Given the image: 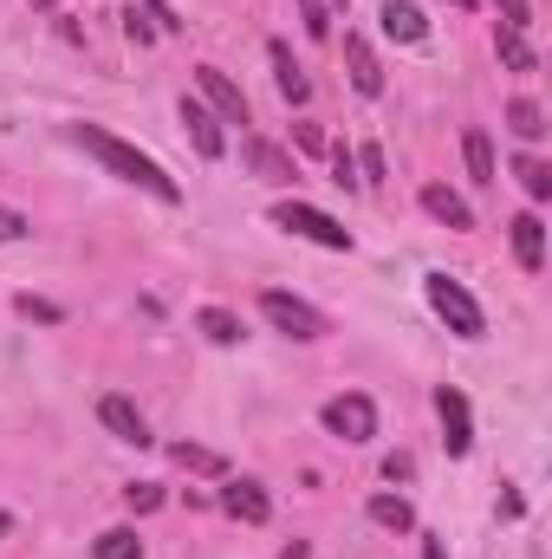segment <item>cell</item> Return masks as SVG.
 Instances as JSON below:
<instances>
[{
  "mask_svg": "<svg viewBox=\"0 0 552 559\" xmlns=\"http://www.w3.org/2000/svg\"><path fill=\"white\" fill-rule=\"evenodd\" d=\"M182 124H189V143H195V156H221L228 150V138H221V118L208 111V105H195V98H182Z\"/></svg>",
  "mask_w": 552,
  "mask_h": 559,
  "instance_id": "9",
  "label": "cell"
},
{
  "mask_svg": "<svg viewBox=\"0 0 552 559\" xmlns=\"http://www.w3.org/2000/svg\"><path fill=\"white\" fill-rule=\"evenodd\" d=\"M261 312H267V325H274V332L299 338V345L325 338V312H312V306H305V299H292V293H261Z\"/></svg>",
  "mask_w": 552,
  "mask_h": 559,
  "instance_id": "4",
  "label": "cell"
},
{
  "mask_svg": "<svg viewBox=\"0 0 552 559\" xmlns=\"http://www.w3.org/2000/svg\"><path fill=\"white\" fill-rule=\"evenodd\" d=\"M325 150H332V169H338L332 182H338V189H358V156H351L345 143H325Z\"/></svg>",
  "mask_w": 552,
  "mask_h": 559,
  "instance_id": "26",
  "label": "cell"
},
{
  "mask_svg": "<svg viewBox=\"0 0 552 559\" xmlns=\"http://www.w3.org/2000/svg\"><path fill=\"white\" fill-rule=\"evenodd\" d=\"M514 176H520V189H527L533 202H547L552 195V169L540 163V156H514Z\"/></svg>",
  "mask_w": 552,
  "mask_h": 559,
  "instance_id": "24",
  "label": "cell"
},
{
  "mask_svg": "<svg viewBox=\"0 0 552 559\" xmlns=\"http://www.w3.org/2000/svg\"><path fill=\"white\" fill-rule=\"evenodd\" d=\"M384 33L404 39V46H416V39L429 33V20H422V7H410V0H384Z\"/></svg>",
  "mask_w": 552,
  "mask_h": 559,
  "instance_id": "16",
  "label": "cell"
},
{
  "mask_svg": "<svg viewBox=\"0 0 552 559\" xmlns=\"http://www.w3.org/2000/svg\"><path fill=\"white\" fill-rule=\"evenodd\" d=\"M455 7H475V0H455Z\"/></svg>",
  "mask_w": 552,
  "mask_h": 559,
  "instance_id": "39",
  "label": "cell"
},
{
  "mask_svg": "<svg viewBox=\"0 0 552 559\" xmlns=\"http://www.w3.org/2000/svg\"><path fill=\"white\" fill-rule=\"evenodd\" d=\"M221 508H228L235 521H248V527H261V521L274 514V501H267V488H261V481H248V475L221 488Z\"/></svg>",
  "mask_w": 552,
  "mask_h": 559,
  "instance_id": "8",
  "label": "cell"
},
{
  "mask_svg": "<svg viewBox=\"0 0 552 559\" xmlns=\"http://www.w3.org/2000/svg\"><path fill=\"white\" fill-rule=\"evenodd\" d=\"M514 261H520L527 274L547 267V222H540V215H514Z\"/></svg>",
  "mask_w": 552,
  "mask_h": 559,
  "instance_id": "13",
  "label": "cell"
},
{
  "mask_svg": "<svg viewBox=\"0 0 552 559\" xmlns=\"http://www.w3.org/2000/svg\"><path fill=\"white\" fill-rule=\"evenodd\" d=\"M345 66H351V85H358L364 98H377V92H384V66H377V52H371L358 33H345Z\"/></svg>",
  "mask_w": 552,
  "mask_h": 559,
  "instance_id": "11",
  "label": "cell"
},
{
  "mask_svg": "<svg viewBox=\"0 0 552 559\" xmlns=\"http://www.w3.org/2000/svg\"><path fill=\"white\" fill-rule=\"evenodd\" d=\"M98 423H105L118 442H137V449L149 442V423H143V411L131 397H105V404H98Z\"/></svg>",
  "mask_w": 552,
  "mask_h": 559,
  "instance_id": "10",
  "label": "cell"
},
{
  "mask_svg": "<svg viewBox=\"0 0 552 559\" xmlns=\"http://www.w3.org/2000/svg\"><path fill=\"white\" fill-rule=\"evenodd\" d=\"M299 13H305V33H312V39H332V13H325V0H299Z\"/></svg>",
  "mask_w": 552,
  "mask_h": 559,
  "instance_id": "30",
  "label": "cell"
},
{
  "mask_svg": "<svg viewBox=\"0 0 552 559\" xmlns=\"http://www.w3.org/2000/svg\"><path fill=\"white\" fill-rule=\"evenodd\" d=\"M325 429H332L338 442H371V436H377V404H371L364 391H345V397L325 404Z\"/></svg>",
  "mask_w": 552,
  "mask_h": 559,
  "instance_id": "5",
  "label": "cell"
},
{
  "mask_svg": "<svg viewBox=\"0 0 552 559\" xmlns=\"http://www.w3.org/2000/svg\"><path fill=\"white\" fill-rule=\"evenodd\" d=\"M92 554H98V559H143V540L131 534V527H111V534H98V540H92Z\"/></svg>",
  "mask_w": 552,
  "mask_h": 559,
  "instance_id": "23",
  "label": "cell"
},
{
  "mask_svg": "<svg viewBox=\"0 0 552 559\" xmlns=\"http://www.w3.org/2000/svg\"><path fill=\"white\" fill-rule=\"evenodd\" d=\"M351 156H358V169H364L358 182H364V189H377V182H384V169H391V163H384V150H377V143H364V150H351Z\"/></svg>",
  "mask_w": 552,
  "mask_h": 559,
  "instance_id": "25",
  "label": "cell"
},
{
  "mask_svg": "<svg viewBox=\"0 0 552 559\" xmlns=\"http://www.w3.org/2000/svg\"><path fill=\"white\" fill-rule=\"evenodd\" d=\"M494 7H501V26H514V33L527 26V0H494Z\"/></svg>",
  "mask_w": 552,
  "mask_h": 559,
  "instance_id": "34",
  "label": "cell"
},
{
  "mask_svg": "<svg viewBox=\"0 0 552 559\" xmlns=\"http://www.w3.org/2000/svg\"><path fill=\"white\" fill-rule=\"evenodd\" d=\"M292 143H299L305 156H319V150H325V131H319V124H292Z\"/></svg>",
  "mask_w": 552,
  "mask_h": 559,
  "instance_id": "33",
  "label": "cell"
},
{
  "mask_svg": "<svg viewBox=\"0 0 552 559\" xmlns=\"http://www.w3.org/2000/svg\"><path fill=\"white\" fill-rule=\"evenodd\" d=\"M461 156H468V176H475L481 189H494V182H501V169H494V143H488V131H468V138H461Z\"/></svg>",
  "mask_w": 552,
  "mask_h": 559,
  "instance_id": "17",
  "label": "cell"
},
{
  "mask_svg": "<svg viewBox=\"0 0 552 559\" xmlns=\"http://www.w3.org/2000/svg\"><path fill=\"white\" fill-rule=\"evenodd\" d=\"M13 306H20V319H39V325H59V319H65V312H59L52 299H33V293H20Z\"/></svg>",
  "mask_w": 552,
  "mask_h": 559,
  "instance_id": "27",
  "label": "cell"
},
{
  "mask_svg": "<svg viewBox=\"0 0 552 559\" xmlns=\"http://www.w3.org/2000/svg\"><path fill=\"white\" fill-rule=\"evenodd\" d=\"M241 156H248V169H254L261 182H292V176H299V169H292V156H286L279 143L248 138V143H241Z\"/></svg>",
  "mask_w": 552,
  "mask_h": 559,
  "instance_id": "14",
  "label": "cell"
},
{
  "mask_svg": "<svg viewBox=\"0 0 552 559\" xmlns=\"http://www.w3.org/2000/svg\"><path fill=\"white\" fill-rule=\"evenodd\" d=\"M267 59H274V85H279V98H286V105H305V98H312V79H305V72L292 66L286 39H274V46H267Z\"/></svg>",
  "mask_w": 552,
  "mask_h": 559,
  "instance_id": "15",
  "label": "cell"
},
{
  "mask_svg": "<svg viewBox=\"0 0 552 559\" xmlns=\"http://www.w3.org/2000/svg\"><path fill=\"white\" fill-rule=\"evenodd\" d=\"M169 455H176V468H189V475H228V462H221L215 449H202V442H176Z\"/></svg>",
  "mask_w": 552,
  "mask_h": 559,
  "instance_id": "22",
  "label": "cell"
},
{
  "mask_svg": "<svg viewBox=\"0 0 552 559\" xmlns=\"http://www.w3.org/2000/svg\"><path fill=\"white\" fill-rule=\"evenodd\" d=\"M143 20H149L156 33H182V20H176V7H169V0H143Z\"/></svg>",
  "mask_w": 552,
  "mask_h": 559,
  "instance_id": "29",
  "label": "cell"
},
{
  "mask_svg": "<svg viewBox=\"0 0 552 559\" xmlns=\"http://www.w3.org/2000/svg\"><path fill=\"white\" fill-rule=\"evenodd\" d=\"M124 508H131V514H149V508H163V488H156V481H137V488H124Z\"/></svg>",
  "mask_w": 552,
  "mask_h": 559,
  "instance_id": "28",
  "label": "cell"
},
{
  "mask_svg": "<svg viewBox=\"0 0 552 559\" xmlns=\"http://www.w3.org/2000/svg\"><path fill=\"white\" fill-rule=\"evenodd\" d=\"M72 138L85 143V150H92V156H98V163H105L111 176H124V182H137V189H149L156 202H182V182H176V176H169V169H163L156 156H143L137 143L111 138L105 124H72Z\"/></svg>",
  "mask_w": 552,
  "mask_h": 559,
  "instance_id": "1",
  "label": "cell"
},
{
  "mask_svg": "<svg viewBox=\"0 0 552 559\" xmlns=\"http://www.w3.org/2000/svg\"><path fill=\"white\" fill-rule=\"evenodd\" d=\"M507 131L520 143H540L547 138V111H540L533 98H514V105H507Z\"/></svg>",
  "mask_w": 552,
  "mask_h": 559,
  "instance_id": "18",
  "label": "cell"
},
{
  "mask_svg": "<svg viewBox=\"0 0 552 559\" xmlns=\"http://www.w3.org/2000/svg\"><path fill=\"white\" fill-rule=\"evenodd\" d=\"M20 235H33V222H26L20 209H7V202H0V241H20Z\"/></svg>",
  "mask_w": 552,
  "mask_h": 559,
  "instance_id": "32",
  "label": "cell"
},
{
  "mask_svg": "<svg viewBox=\"0 0 552 559\" xmlns=\"http://www.w3.org/2000/svg\"><path fill=\"white\" fill-rule=\"evenodd\" d=\"M195 85H202V98H208V111H215L221 124H248V92H241L221 66H195Z\"/></svg>",
  "mask_w": 552,
  "mask_h": 559,
  "instance_id": "6",
  "label": "cell"
},
{
  "mask_svg": "<svg viewBox=\"0 0 552 559\" xmlns=\"http://www.w3.org/2000/svg\"><path fill=\"white\" fill-rule=\"evenodd\" d=\"M195 325H202V338H208V345H241V319H235V312H221V306H202V312H195Z\"/></svg>",
  "mask_w": 552,
  "mask_h": 559,
  "instance_id": "19",
  "label": "cell"
},
{
  "mask_svg": "<svg viewBox=\"0 0 552 559\" xmlns=\"http://www.w3.org/2000/svg\"><path fill=\"white\" fill-rule=\"evenodd\" d=\"M33 7H52V0H33Z\"/></svg>",
  "mask_w": 552,
  "mask_h": 559,
  "instance_id": "38",
  "label": "cell"
},
{
  "mask_svg": "<svg viewBox=\"0 0 552 559\" xmlns=\"http://www.w3.org/2000/svg\"><path fill=\"white\" fill-rule=\"evenodd\" d=\"M274 228L286 235H299V241H319V248H351V228L345 222H332L325 209H312V202H274Z\"/></svg>",
  "mask_w": 552,
  "mask_h": 559,
  "instance_id": "3",
  "label": "cell"
},
{
  "mask_svg": "<svg viewBox=\"0 0 552 559\" xmlns=\"http://www.w3.org/2000/svg\"><path fill=\"white\" fill-rule=\"evenodd\" d=\"M422 293H429V306H435V319H448V332H461V338H481V306H475V293L461 286V280L448 274H429L422 280Z\"/></svg>",
  "mask_w": 552,
  "mask_h": 559,
  "instance_id": "2",
  "label": "cell"
},
{
  "mask_svg": "<svg viewBox=\"0 0 552 559\" xmlns=\"http://www.w3.org/2000/svg\"><path fill=\"white\" fill-rule=\"evenodd\" d=\"M124 39H131V46H149V39H156V26L143 20V7H124Z\"/></svg>",
  "mask_w": 552,
  "mask_h": 559,
  "instance_id": "31",
  "label": "cell"
},
{
  "mask_svg": "<svg viewBox=\"0 0 552 559\" xmlns=\"http://www.w3.org/2000/svg\"><path fill=\"white\" fill-rule=\"evenodd\" d=\"M422 209H429L442 228H475V209H468L448 182H422Z\"/></svg>",
  "mask_w": 552,
  "mask_h": 559,
  "instance_id": "12",
  "label": "cell"
},
{
  "mask_svg": "<svg viewBox=\"0 0 552 559\" xmlns=\"http://www.w3.org/2000/svg\"><path fill=\"white\" fill-rule=\"evenodd\" d=\"M422 559H448V540H422Z\"/></svg>",
  "mask_w": 552,
  "mask_h": 559,
  "instance_id": "35",
  "label": "cell"
},
{
  "mask_svg": "<svg viewBox=\"0 0 552 559\" xmlns=\"http://www.w3.org/2000/svg\"><path fill=\"white\" fill-rule=\"evenodd\" d=\"M279 559H305V540H286V547H279Z\"/></svg>",
  "mask_w": 552,
  "mask_h": 559,
  "instance_id": "36",
  "label": "cell"
},
{
  "mask_svg": "<svg viewBox=\"0 0 552 559\" xmlns=\"http://www.w3.org/2000/svg\"><path fill=\"white\" fill-rule=\"evenodd\" d=\"M494 52H501V66H507V72H533V66H540V59H533V46H527L514 26H501V33H494Z\"/></svg>",
  "mask_w": 552,
  "mask_h": 559,
  "instance_id": "21",
  "label": "cell"
},
{
  "mask_svg": "<svg viewBox=\"0 0 552 559\" xmlns=\"http://www.w3.org/2000/svg\"><path fill=\"white\" fill-rule=\"evenodd\" d=\"M7 534H13V514H0V540H7Z\"/></svg>",
  "mask_w": 552,
  "mask_h": 559,
  "instance_id": "37",
  "label": "cell"
},
{
  "mask_svg": "<svg viewBox=\"0 0 552 559\" xmlns=\"http://www.w3.org/2000/svg\"><path fill=\"white\" fill-rule=\"evenodd\" d=\"M371 521H377V527H391V534H410V527H416V514H410V501H404V495H371Z\"/></svg>",
  "mask_w": 552,
  "mask_h": 559,
  "instance_id": "20",
  "label": "cell"
},
{
  "mask_svg": "<svg viewBox=\"0 0 552 559\" xmlns=\"http://www.w3.org/2000/svg\"><path fill=\"white\" fill-rule=\"evenodd\" d=\"M435 417H442V442H448V455H468V442H475V417H468V397H461L455 384L435 391Z\"/></svg>",
  "mask_w": 552,
  "mask_h": 559,
  "instance_id": "7",
  "label": "cell"
}]
</instances>
